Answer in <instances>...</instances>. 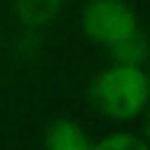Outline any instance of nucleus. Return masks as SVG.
Listing matches in <instances>:
<instances>
[{
	"label": "nucleus",
	"instance_id": "4",
	"mask_svg": "<svg viewBox=\"0 0 150 150\" xmlns=\"http://www.w3.org/2000/svg\"><path fill=\"white\" fill-rule=\"evenodd\" d=\"M64 0H16V18L24 29H40L60 16Z\"/></svg>",
	"mask_w": 150,
	"mask_h": 150
},
{
	"label": "nucleus",
	"instance_id": "6",
	"mask_svg": "<svg viewBox=\"0 0 150 150\" xmlns=\"http://www.w3.org/2000/svg\"><path fill=\"white\" fill-rule=\"evenodd\" d=\"M91 150H148V144H146L141 137L122 130V132H110V135H106L95 146H91Z\"/></svg>",
	"mask_w": 150,
	"mask_h": 150
},
{
	"label": "nucleus",
	"instance_id": "3",
	"mask_svg": "<svg viewBox=\"0 0 150 150\" xmlns=\"http://www.w3.org/2000/svg\"><path fill=\"white\" fill-rule=\"evenodd\" d=\"M91 139L77 122L57 117L44 130V150H91Z\"/></svg>",
	"mask_w": 150,
	"mask_h": 150
},
{
	"label": "nucleus",
	"instance_id": "1",
	"mask_svg": "<svg viewBox=\"0 0 150 150\" xmlns=\"http://www.w3.org/2000/svg\"><path fill=\"white\" fill-rule=\"evenodd\" d=\"M150 82L141 66L112 62L88 84V102L99 115L115 122H130L148 106Z\"/></svg>",
	"mask_w": 150,
	"mask_h": 150
},
{
	"label": "nucleus",
	"instance_id": "5",
	"mask_svg": "<svg viewBox=\"0 0 150 150\" xmlns=\"http://www.w3.org/2000/svg\"><path fill=\"white\" fill-rule=\"evenodd\" d=\"M108 55L117 64H130V66H144L148 60V40L141 29H135L130 35L122 38L108 47Z\"/></svg>",
	"mask_w": 150,
	"mask_h": 150
},
{
	"label": "nucleus",
	"instance_id": "2",
	"mask_svg": "<svg viewBox=\"0 0 150 150\" xmlns=\"http://www.w3.org/2000/svg\"><path fill=\"white\" fill-rule=\"evenodd\" d=\"M80 22L84 35L104 47L139 29L137 13L126 0H88Z\"/></svg>",
	"mask_w": 150,
	"mask_h": 150
}]
</instances>
